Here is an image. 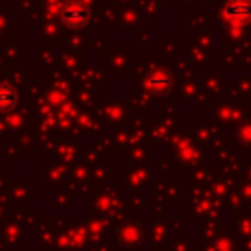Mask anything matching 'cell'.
Wrapping results in <instances>:
<instances>
[{"label":"cell","instance_id":"1","mask_svg":"<svg viewBox=\"0 0 251 251\" xmlns=\"http://www.w3.org/2000/svg\"><path fill=\"white\" fill-rule=\"evenodd\" d=\"M61 18H63V22H65L69 27L78 29V27H84V25H86V22H88V18H90V12H88L86 4H82V2H69V4L63 8Z\"/></svg>","mask_w":251,"mask_h":251},{"label":"cell","instance_id":"2","mask_svg":"<svg viewBox=\"0 0 251 251\" xmlns=\"http://www.w3.org/2000/svg\"><path fill=\"white\" fill-rule=\"evenodd\" d=\"M18 104V90L12 84H0V112H8Z\"/></svg>","mask_w":251,"mask_h":251}]
</instances>
